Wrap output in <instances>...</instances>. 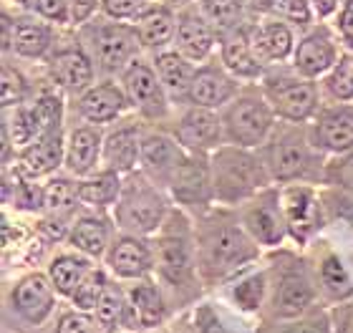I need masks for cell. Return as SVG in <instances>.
Returning <instances> with one entry per match:
<instances>
[{
  "mask_svg": "<svg viewBox=\"0 0 353 333\" xmlns=\"http://www.w3.org/2000/svg\"><path fill=\"white\" fill-rule=\"evenodd\" d=\"M197 268L207 281L228 278L258 258V243L235 220L214 215L197 230Z\"/></svg>",
  "mask_w": 353,
  "mask_h": 333,
  "instance_id": "6da1fadb",
  "label": "cell"
},
{
  "mask_svg": "<svg viewBox=\"0 0 353 333\" xmlns=\"http://www.w3.org/2000/svg\"><path fill=\"white\" fill-rule=\"evenodd\" d=\"M270 172L263 159L245 147H220L212 159V190L214 200L225 205L252 200L270 185Z\"/></svg>",
  "mask_w": 353,
  "mask_h": 333,
  "instance_id": "7a4b0ae2",
  "label": "cell"
},
{
  "mask_svg": "<svg viewBox=\"0 0 353 333\" xmlns=\"http://www.w3.org/2000/svg\"><path fill=\"white\" fill-rule=\"evenodd\" d=\"M263 162L278 182H310L321 177L316 141L298 124L272 129L270 139L265 141Z\"/></svg>",
  "mask_w": 353,
  "mask_h": 333,
  "instance_id": "3957f363",
  "label": "cell"
},
{
  "mask_svg": "<svg viewBox=\"0 0 353 333\" xmlns=\"http://www.w3.org/2000/svg\"><path fill=\"white\" fill-rule=\"evenodd\" d=\"M154 268L174 293L192 290L197 281V245L179 212H172L154 243Z\"/></svg>",
  "mask_w": 353,
  "mask_h": 333,
  "instance_id": "277c9868",
  "label": "cell"
},
{
  "mask_svg": "<svg viewBox=\"0 0 353 333\" xmlns=\"http://www.w3.org/2000/svg\"><path fill=\"white\" fill-rule=\"evenodd\" d=\"M167 217V200L159 192L157 182H152L144 172L126 174L121 194L114 205V220L119 228L126 235H149L162 230Z\"/></svg>",
  "mask_w": 353,
  "mask_h": 333,
  "instance_id": "5b68a950",
  "label": "cell"
},
{
  "mask_svg": "<svg viewBox=\"0 0 353 333\" xmlns=\"http://www.w3.org/2000/svg\"><path fill=\"white\" fill-rule=\"evenodd\" d=\"M225 137L235 147H265L275 129V111L265 94H237L222 114Z\"/></svg>",
  "mask_w": 353,
  "mask_h": 333,
  "instance_id": "8992f818",
  "label": "cell"
},
{
  "mask_svg": "<svg viewBox=\"0 0 353 333\" xmlns=\"http://www.w3.org/2000/svg\"><path fill=\"white\" fill-rule=\"evenodd\" d=\"M265 99L275 117L290 124H303L318 111V89L305 76H272L265 83Z\"/></svg>",
  "mask_w": 353,
  "mask_h": 333,
  "instance_id": "52a82bcc",
  "label": "cell"
},
{
  "mask_svg": "<svg viewBox=\"0 0 353 333\" xmlns=\"http://www.w3.org/2000/svg\"><path fill=\"white\" fill-rule=\"evenodd\" d=\"M124 91L129 97V104L139 111L144 119H164L170 111V94L164 89L162 79L154 66L144 61H134L124 71Z\"/></svg>",
  "mask_w": 353,
  "mask_h": 333,
  "instance_id": "ba28073f",
  "label": "cell"
},
{
  "mask_svg": "<svg viewBox=\"0 0 353 333\" xmlns=\"http://www.w3.org/2000/svg\"><path fill=\"white\" fill-rule=\"evenodd\" d=\"M141 48V38L137 26L126 23H103L94 33V59L103 71H121L137 61Z\"/></svg>",
  "mask_w": 353,
  "mask_h": 333,
  "instance_id": "9c48e42d",
  "label": "cell"
},
{
  "mask_svg": "<svg viewBox=\"0 0 353 333\" xmlns=\"http://www.w3.org/2000/svg\"><path fill=\"white\" fill-rule=\"evenodd\" d=\"M240 222L260 245H280L288 232L283 205H280L278 192H272V190H263L252 200H248Z\"/></svg>",
  "mask_w": 353,
  "mask_h": 333,
  "instance_id": "30bf717a",
  "label": "cell"
},
{
  "mask_svg": "<svg viewBox=\"0 0 353 333\" xmlns=\"http://www.w3.org/2000/svg\"><path fill=\"white\" fill-rule=\"evenodd\" d=\"M174 137L184 149L197 152V154L220 149L222 141H228L222 117L214 109H205V106H192L184 111L174 129Z\"/></svg>",
  "mask_w": 353,
  "mask_h": 333,
  "instance_id": "8fae6325",
  "label": "cell"
},
{
  "mask_svg": "<svg viewBox=\"0 0 353 333\" xmlns=\"http://www.w3.org/2000/svg\"><path fill=\"white\" fill-rule=\"evenodd\" d=\"M184 159V147L167 134H147L141 141V172L157 185L170 187Z\"/></svg>",
  "mask_w": 353,
  "mask_h": 333,
  "instance_id": "7c38bea8",
  "label": "cell"
},
{
  "mask_svg": "<svg viewBox=\"0 0 353 333\" xmlns=\"http://www.w3.org/2000/svg\"><path fill=\"white\" fill-rule=\"evenodd\" d=\"M339 63V43L328 28L310 30L308 36L301 38L293 51V68L295 74L305 79H318L328 74Z\"/></svg>",
  "mask_w": 353,
  "mask_h": 333,
  "instance_id": "4fadbf2b",
  "label": "cell"
},
{
  "mask_svg": "<svg viewBox=\"0 0 353 333\" xmlns=\"http://www.w3.org/2000/svg\"><path fill=\"white\" fill-rule=\"evenodd\" d=\"M56 293L59 290L53 288L51 278H46L41 273H30L13 285L10 301H13V308L21 319H26L33 326H41L53 313Z\"/></svg>",
  "mask_w": 353,
  "mask_h": 333,
  "instance_id": "5bb4252c",
  "label": "cell"
},
{
  "mask_svg": "<svg viewBox=\"0 0 353 333\" xmlns=\"http://www.w3.org/2000/svg\"><path fill=\"white\" fill-rule=\"evenodd\" d=\"M106 265L124 281H144L154 268V248L141 235H124L106 250Z\"/></svg>",
  "mask_w": 353,
  "mask_h": 333,
  "instance_id": "9a60e30c",
  "label": "cell"
},
{
  "mask_svg": "<svg viewBox=\"0 0 353 333\" xmlns=\"http://www.w3.org/2000/svg\"><path fill=\"white\" fill-rule=\"evenodd\" d=\"M280 205H283V215L288 222V232L298 240L305 243L318 228H321V202L316 192L305 185H290L280 194Z\"/></svg>",
  "mask_w": 353,
  "mask_h": 333,
  "instance_id": "2e32d148",
  "label": "cell"
},
{
  "mask_svg": "<svg viewBox=\"0 0 353 333\" xmlns=\"http://www.w3.org/2000/svg\"><path fill=\"white\" fill-rule=\"evenodd\" d=\"M48 74L59 89L83 94L88 86H94V59L81 46H66L48 59Z\"/></svg>",
  "mask_w": 353,
  "mask_h": 333,
  "instance_id": "e0dca14e",
  "label": "cell"
},
{
  "mask_svg": "<svg viewBox=\"0 0 353 333\" xmlns=\"http://www.w3.org/2000/svg\"><path fill=\"white\" fill-rule=\"evenodd\" d=\"M170 190L182 205H207L214 197L212 164H207L205 154L190 152L182 167L176 170Z\"/></svg>",
  "mask_w": 353,
  "mask_h": 333,
  "instance_id": "ac0fdd59",
  "label": "cell"
},
{
  "mask_svg": "<svg viewBox=\"0 0 353 333\" xmlns=\"http://www.w3.org/2000/svg\"><path fill=\"white\" fill-rule=\"evenodd\" d=\"M313 298H316V290L310 285L308 275L303 273V268H290L275 283V293L270 298L272 316L280 321L305 316Z\"/></svg>",
  "mask_w": 353,
  "mask_h": 333,
  "instance_id": "d6986e66",
  "label": "cell"
},
{
  "mask_svg": "<svg viewBox=\"0 0 353 333\" xmlns=\"http://www.w3.org/2000/svg\"><path fill=\"white\" fill-rule=\"evenodd\" d=\"M237 86L240 83H237V79L230 74L228 68L217 66V63H207V66L197 68L187 101L192 106L220 109V106H228L237 97Z\"/></svg>",
  "mask_w": 353,
  "mask_h": 333,
  "instance_id": "ffe728a7",
  "label": "cell"
},
{
  "mask_svg": "<svg viewBox=\"0 0 353 333\" xmlns=\"http://www.w3.org/2000/svg\"><path fill=\"white\" fill-rule=\"evenodd\" d=\"M318 149L331 154L353 152V106L339 104L318 114L313 132H310Z\"/></svg>",
  "mask_w": 353,
  "mask_h": 333,
  "instance_id": "44dd1931",
  "label": "cell"
},
{
  "mask_svg": "<svg viewBox=\"0 0 353 333\" xmlns=\"http://www.w3.org/2000/svg\"><path fill=\"white\" fill-rule=\"evenodd\" d=\"M61 164H66V141H63L61 132H53L46 134V137H38L26 149H21L15 170L23 172L30 179H38L46 177V174H53Z\"/></svg>",
  "mask_w": 353,
  "mask_h": 333,
  "instance_id": "7402d4cb",
  "label": "cell"
},
{
  "mask_svg": "<svg viewBox=\"0 0 353 333\" xmlns=\"http://www.w3.org/2000/svg\"><path fill=\"white\" fill-rule=\"evenodd\" d=\"M214 33L217 30L202 15V10H182L176 15L174 48L190 61H205L214 48Z\"/></svg>",
  "mask_w": 353,
  "mask_h": 333,
  "instance_id": "603a6c76",
  "label": "cell"
},
{
  "mask_svg": "<svg viewBox=\"0 0 353 333\" xmlns=\"http://www.w3.org/2000/svg\"><path fill=\"white\" fill-rule=\"evenodd\" d=\"M141 137L139 124L124 121L103 137V162L119 174H132L134 167L141 164Z\"/></svg>",
  "mask_w": 353,
  "mask_h": 333,
  "instance_id": "cb8c5ba5",
  "label": "cell"
},
{
  "mask_svg": "<svg viewBox=\"0 0 353 333\" xmlns=\"http://www.w3.org/2000/svg\"><path fill=\"white\" fill-rule=\"evenodd\" d=\"M126 106H129V97L114 81L94 83L83 94H79V111L91 124H109L124 114Z\"/></svg>",
  "mask_w": 353,
  "mask_h": 333,
  "instance_id": "d4e9b609",
  "label": "cell"
},
{
  "mask_svg": "<svg viewBox=\"0 0 353 333\" xmlns=\"http://www.w3.org/2000/svg\"><path fill=\"white\" fill-rule=\"evenodd\" d=\"M53 43V30L48 23L21 18V21H8L6 18V48H13L23 59H41L48 53Z\"/></svg>",
  "mask_w": 353,
  "mask_h": 333,
  "instance_id": "484cf974",
  "label": "cell"
},
{
  "mask_svg": "<svg viewBox=\"0 0 353 333\" xmlns=\"http://www.w3.org/2000/svg\"><path fill=\"white\" fill-rule=\"evenodd\" d=\"M255 51L263 61H285L295 51V38L290 23L280 18H265L248 30Z\"/></svg>",
  "mask_w": 353,
  "mask_h": 333,
  "instance_id": "4316f807",
  "label": "cell"
},
{
  "mask_svg": "<svg viewBox=\"0 0 353 333\" xmlns=\"http://www.w3.org/2000/svg\"><path fill=\"white\" fill-rule=\"evenodd\" d=\"M103 157V137L96 126H79L66 139V167L76 177H88Z\"/></svg>",
  "mask_w": 353,
  "mask_h": 333,
  "instance_id": "83f0119b",
  "label": "cell"
},
{
  "mask_svg": "<svg viewBox=\"0 0 353 333\" xmlns=\"http://www.w3.org/2000/svg\"><path fill=\"white\" fill-rule=\"evenodd\" d=\"M265 61L258 56L248 30H232L222 41V66L228 68L235 79H258L263 76Z\"/></svg>",
  "mask_w": 353,
  "mask_h": 333,
  "instance_id": "f1b7e54d",
  "label": "cell"
},
{
  "mask_svg": "<svg viewBox=\"0 0 353 333\" xmlns=\"http://www.w3.org/2000/svg\"><path fill=\"white\" fill-rule=\"evenodd\" d=\"M154 68L159 79H162L164 89L170 94V99L174 101H182V99H190L192 81H194V61H190L187 56L176 51H159L154 59Z\"/></svg>",
  "mask_w": 353,
  "mask_h": 333,
  "instance_id": "f546056e",
  "label": "cell"
},
{
  "mask_svg": "<svg viewBox=\"0 0 353 333\" xmlns=\"http://www.w3.org/2000/svg\"><path fill=\"white\" fill-rule=\"evenodd\" d=\"M66 237L74 250L88 255V258H99L111 248V225L103 217L86 215L71 225Z\"/></svg>",
  "mask_w": 353,
  "mask_h": 333,
  "instance_id": "4dcf8cb0",
  "label": "cell"
},
{
  "mask_svg": "<svg viewBox=\"0 0 353 333\" xmlns=\"http://www.w3.org/2000/svg\"><path fill=\"white\" fill-rule=\"evenodd\" d=\"M134 26H137V33H139L144 48H162L170 41H174V30H176L174 8L164 6V3L162 6H149L137 18Z\"/></svg>",
  "mask_w": 353,
  "mask_h": 333,
  "instance_id": "1f68e13d",
  "label": "cell"
},
{
  "mask_svg": "<svg viewBox=\"0 0 353 333\" xmlns=\"http://www.w3.org/2000/svg\"><path fill=\"white\" fill-rule=\"evenodd\" d=\"M126 296H129V303H132L141 328L162 326L164 319H167V303H164V296H162V290L157 288V283L144 278V281H141L139 285H134Z\"/></svg>",
  "mask_w": 353,
  "mask_h": 333,
  "instance_id": "d6a6232c",
  "label": "cell"
},
{
  "mask_svg": "<svg viewBox=\"0 0 353 333\" xmlns=\"http://www.w3.org/2000/svg\"><path fill=\"white\" fill-rule=\"evenodd\" d=\"M121 185H124L121 174L106 167L103 172L88 174L83 182H79V197L83 205H91V208H109V205H117Z\"/></svg>",
  "mask_w": 353,
  "mask_h": 333,
  "instance_id": "836d02e7",
  "label": "cell"
},
{
  "mask_svg": "<svg viewBox=\"0 0 353 333\" xmlns=\"http://www.w3.org/2000/svg\"><path fill=\"white\" fill-rule=\"evenodd\" d=\"M91 273V263L83 255H74V252H63L56 255L48 268V278H51L53 288L59 290L61 296H68L79 288V283Z\"/></svg>",
  "mask_w": 353,
  "mask_h": 333,
  "instance_id": "e575fe53",
  "label": "cell"
},
{
  "mask_svg": "<svg viewBox=\"0 0 353 333\" xmlns=\"http://www.w3.org/2000/svg\"><path fill=\"white\" fill-rule=\"evenodd\" d=\"M126 298L129 296H124V290L119 288V285H114V283L106 285L101 301H99L94 311L99 333H114L117 326H124L126 311H129V301Z\"/></svg>",
  "mask_w": 353,
  "mask_h": 333,
  "instance_id": "d590c367",
  "label": "cell"
},
{
  "mask_svg": "<svg viewBox=\"0 0 353 333\" xmlns=\"http://www.w3.org/2000/svg\"><path fill=\"white\" fill-rule=\"evenodd\" d=\"M43 190H46V194H43L46 212L51 217H59V220L71 217V212L79 208L76 202H81V197H79V185H74L71 179H63V177L51 179Z\"/></svg>",
  "mask_w": 353,
  "mask_h": 333,
  "instance_id": "8d00e7d4",
  "label": "cell"
},
{
  "mask_svg": "<svg viewBox=\"0 0 353 333\" xmlns=\"http://www.w3.org/2000/svg\"><path fill=\"white\" fill-rule=\"evenodd\" d=\"M202 15L212 23L214 30L232 33L243 23V0H202Z\"/></svg>",
  "mask_w": 353,
  "mask_h": 333,
  "instance_id": "74e56055",
  "label": "cell"
},
{
  "mask_svg": "<svg viewBox=\"0 0 353 333\" xmlns=\"http://www.w3.org/2000/svg\"><path fill=\"white\" fill-rule=\"evenodd\" d=\"M321 285L331 301H346L353 296V283L336 255H328L321 263Z\"/></svg>",
  "mask_w": 353,
  "mask_h": 333,
  "instance_id": "f35d334b",
  "label": "cell"
},
{
  "mask_svg": "<svg viewBox=\"0 0 353 333\" xmlns=\"http://www.w3.org/2000/svg\"><path fill=\"white\" fill-rule=\"evenodd\" d=\"M33 114H36L38 129H41V137L53 132H61V121H63V101L56 91H41L33 104Z\"/></svg>",
  "mask_w": 353,
  "mask_h": 333,
  "instance_id": "ab89813d",
  "label": "cell"
},
{
  "mask_svg": "<svg viewBox=\"0 0 353 333\" xmlns=\"http://www.w3.org/2000/svg\"><path fill=\"white\" fill-rule=\"evenodd\" d=\"M106 285H109V281H106L103 270L91 268V273H88L86 278L79 283V288L71 293V303H74L79 311L94 313L96 305H99V301H101V296H103V290H106Z\"/></svg>",
  "mask_w": 353,
  "mask_h": 333,
  "instance_id": "60d3db41",
  "label": "cell"
},
{
  "mask_svg": "<svg viewBox=\"0 0 353 333\" xmlns=\"http://www.w3.org/2000/svg\"><path fill=\"white\" fill-rule=\"evenodd\" d=\"M258 333H333V326L325 313H308L298 319H285L283 323L263 326Z\"/></svg>",
  "mask_w": 353,
  "mask_h": 333,
  "instance_id": "b9f144b4",
  "label": "cell"
},
{
  "mask_svg": "<svg viewBox=\"0 0 353 333\" xmlns=\"http://www.w3.org/2000/svg\"><path fill=\"white\" fill-rule=\"evenodd\" d=\"M325 89L336 101H351L353 99V53L341 56L339 63L328 71Z\"/></svg>",
  "mask_w": 353,
  "mask_h": 333,
  "instance_id": "7bdbcfd3",
  "label": "cell"
},
{
  "mask_svg": "<svg viewBox=\"0 0 353 333\" xmlns=\"http://www.w3.org/2000/svg\"><path fill=\"white\" fill-rule=\"evenodd\" d=\"M270 10L275 13V18L290 23V26H310L313 15H316L308 0H275Z\"/></svg>",
  "mask_w": 353,
  "mask_h": 333,
  "instance_id": "ee69618b",
  "label": "cell"
},
{
  "mask_svg": "<svg viewBox=\"0 0 353 333\" xmlns=\"http://www.w3.org/2000/svg\"><path fill=\"white\" fill-rule=\"evenodd\" d=\"M265 290H268V278L265 275H252V278H248L235 288V301L245 311H258L260 303H263Z\"/></svg>",
  "mask_w": 353,
  "mask_h": 333,
  "instance_id": "f6af8a7d",
  "label": "cell"
},
{
  "mask_svg": "<svg viewBox=\"0 0 353 333\" xmlns=\"http://www.w3.org/2000/svg\"><path fill=\"white\" fill-rule=\"evenodd\" d=\"M26 99V79H23L13 66H3V106L15 109Z\"/></svg>",
  "mask_w": 353,
  "mask_h": 333,
  "instance_id": "bcb514c9",
  "label": "cell"
},
{
  "mask_svg": "<svg viewBox=\"0 0 353 333\" xmlns=\"http://www.w3.org/2000/svg\"><path fill=\"white\" fill-rule=\"evenodd\" d=\"M103 13L114 18V21H129V18H139L149 6H154L152 0H101Z\"/></svg>",
  "mask_w": 353,
  "mask_h": 333,
  "instance_id": "7dc6e473",
  "label": "cell"
},
{
  "mask_svg": "<svg viewBox=\"0 0 353 333\" xmlns=\"http://www.w3.org/2000/svg\"><path fill=\"white\" fill-rule=\"evenodd\" d=\"M323 177L328 179L331 185L341 187V190H346V192L353 194V152H346V154H341V159L328 164Z\"/></svg>",
  "mask_w": 353,
  "mask_h": 333,
  "instance_id": "c3c4849f",
  "label": "cell"
},
{
  "mask_svg": "<svg viewBox=\"0 0 353 333\" xmlns=\"http://www.w3.org/2000/svg\"><path fill=\"white\" fill-rule=\"evenodd\" d=\"M59 333H99L96 319L88 316L86 311H68L61 316L59 321Z\"/></svg>",
  "mask_w": 353,
  "mask_h": 333,
  "instance_id": "681fc988",
  "label": "cell"
},
{
  "mask_svg": "<svg viewBox=\"0 0 353 333\" xmlns=\"http://www.w3.org/2000/svg\"><path fill=\"white\" fill-rule=\"evenodd\" d=\"M41 18L53 23H71V0H36Z\"/></svg>",
  "mask_w": 353,
  "mask_h": 333,
  "instance_id": "f907efd6",
  "label": "cell"
},
{
  "mask_svg": "<svg viewBox=\"0 0 353 333\" xmlns=\"http://www.w3.org/2000/svg\"><path fill=\"white\" fill-rule=\"evenodd\" d=\"M194 328L197 333H228V328L222 326V321L210 305H199L194 311Z\"/></svg>",
  "mask_w": 353,
  "mask_h": 333,
  "instance_id": "816d5d0a",
  "label": "cell"
},
{
  "mask_svg": "<svg viewBox=\"0 0 353 333\" xmlns=\"http://www.w3.org/2000/svg\"><path fill=\"white\" fill-rule=\"evenodd\" d=\"M336 30H339L341 41L353 51V0H346L343 8L339 13V23H336Z\"/></svg>",
  "mask_w": 353,
  "mask_h": 333,
  "instance_id": "f5cc1de1",
  "label": "cell"
},
{
  "mask_svg": "<svg viewBox=\"0 0 353 333\" xmlns=\"http://www.w3.org/2000/svg\"><path fill=\"white\" fill-rule=\"evenodd\" d=\"M331 326L333 333H353V303L339 305L336 311L331 313Z\"/></svg>",
  "mask_w": 353,
  "mask_h": 333,
  "instance_id": "db71d44e",
  "label": "cell"
},
{
  "mask_svg": "<svg viewBox=\"0 0 353 333\" xmlns=\"http://www.w3.org/2000/svg\"><path fill=\"white\" fill-rule=\"evenodd\" d=\"M96 8H99V0H71V23L74 26L86 23Z\"/></svg>",
  "mask_w": 353,
  "mask_h": 333,
  "instance_id": "11a10c76",
  "label": "cell"
},
{
  "mask_svg": "<svg viewBox=\"0 0 353 333\" xmlns=\"http://www.w3.org/2000/svg\"><path fill=\"white\" fill-rule=\"evenodd\" d=\"M308 3L313 6L316 15H321V18H328V15H333L339 10V0H308Z\"/></svg>",
  "mask_w": 353,
  "mask_h": 333,
  "instance_id": "9f6ffc18",
  "label": "cell"
},
{
  "mask_svg": "<svg viewBox=\"0 0 353 333\" xmlns=\"http://www.w3.org/2000/svg\"><path fill=\"white\" fill-rule=\"evenodd\" d=\"M272 3H275V0H250V6L258 8V10H270Z\"/></svg>",
  "mask_w": 353,
  "mask_h": 333,
  "instance_id": "6f0895ef",
  "label": "cell"
},
{
  "mask_svg": "<svg viewBox=\"0 0 353 333\" xmlns=\"http://www.w3.org/2000/svg\"><path fill=\"white\" fill-rule=\"evenodd\" d=\"M162 3L170 8H184V6H190V3H194V0H162Z\"/></svg>",
  "mask_w": 353,
  "mask_h": 333,
  "instance_id": "680465c9",
  "label": "cell"
},
{
  "mask_svg": "<svg viewBox=\"0 0 353 333\" xmlns=\"http://www.w3.org/2000/svg\"><path fill=\"white\" fill-rule=\"evenodd\" d=\"M13 3H18L23 8H36V0H13Z\"/></svg>",
  "mask_w": 353,
  "mask_h": 333,
  "instance_id": "91938a15",
  "label": "cell"
}]
</instances>
